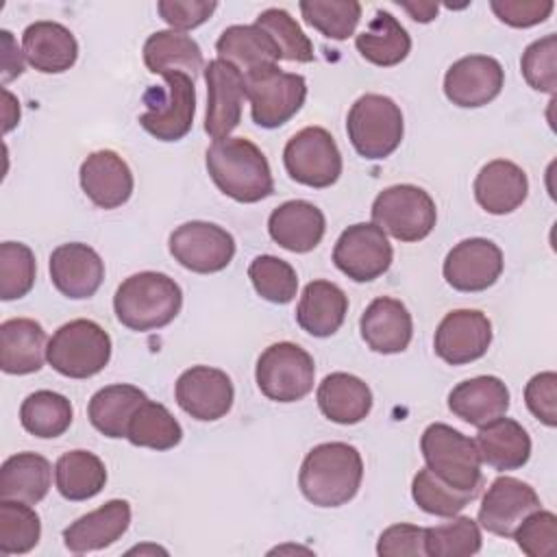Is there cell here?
Segmentation results:
<instances>
[{
    "instance_id": "6da1fadb",
    "label": "cell",
    "mask_w": 557,
    "mask_h": 557,
    "mask_svg": "<svg viewBox=\"0 0 557 557\" xmlns=\"http://www.w3.org/2000/svg\"><path fill=\"white\" fill-rule=\"evenodd\" d=\"M205 163L215 187L237 202H259L274 191L265 154L246 137L215 139L205 152Z\"/></svg>"
},
{
    "instance_id": "7a4b0ae2",
    "label": "cell",
    "mask_w": 557,
    "mask_h": 557,
    "mask_svg": "<svg viewBox=\"0 0 557 557\" xmlns=\"http://www.w3.org/2000/svg\"><path fill=\"white\" fill-rule=\"evenodd\" d=\"M361 479V455L346 442H324L313 446L305 455L298 472L300 492L315 507L346 505L357 496Z\"/></svg>"
},
{
    "instance_id": "3957f363",
    "label": "cell",
    "mask_w": 557,
    "mask_h": 557,
    "mask_svg": "<svg viewBox=\"0 0 557 557\" xmlns=\"http://www.w3.org/2000/svg\"><path fill=\"white\" fill-rule=\"evenodd\" d=\"M183 307V292L163 272H137L120 283L113 296V311L120 324L131 331L168 326Z\"/></svg>"
},
{
    "instance_id": "277c9868",
    "label": "cell",
    "mask_w": 557,
    "mask_h": 557,
    "mask_svg": "<svg viewBox=\"0 0 557 557\" xmlns=\"http://www.w3.org/2000/svg\"><path fill=\"white\" fill-rule=\"evenodd\" d=\"M420 450L426 468L444 483L463 492H481L483 461L474 440L444 422H433L420 437Z\"/></svg>"
},
{
    "instance_id": "5b68a950",
    "label": "cell",
    "mask_w": 557,
    "mask_h": 557,
    "mask_svg": "<svg viewBox=\"0 0 557 557\" xmlns=\"http://www.w3.org/2000/svg\"><path fill=\"white\" fill-rule=\"evenodd\" d=\"M46 359L67 379H89L104 370L111 359V337L94 320H70L48 339Z\"/></svg>"
},
{
    "instance_id": "8992f818",
    "label": "cell",
    "mask_w": 557,
    "mask_h": 557,
    "mask_svg": "<svg viewBox=\"0 0 557 557\" xmlns=\"http://www.w3.org/2000/svg\"><path fill=\"white\" fill-rule=\"evenodd\" d=\"M346 133L357 154L372 161L385 159L403 141V111L383 94H363L348 111Z\"/></svg>"
},
{
    "instance_id": "52a82bcc",
    "label": "cell",
    "mask_w": 557,
    "mask_h": 557,
    "mask_svg": "<svg viewBox=\"0 0 557 557\" xmlns=\"http://www.w3.org/2000/svg\"><path fill=\"white\" fill-rule=\"evenodd\" d=\"M161 76L163 85H152L144 94L146 111L139 115V126L159 141H178L194 124V78L185 72H165Z\"/></svg>"
},
{
    "instance_id": "ba28073f",
    "label": "cell",
    "mask_w": 557,
    "mask_h": 557,
    "mask_svg": "<svg viewBox=\"0 0 557 557\" xmlns=\"http://www.w3.org/2000/svg\"><path fill=\"white\" fill-rule=\"evenodd\" d=\"M244 78L252 122L261 128L283 126L305 104L307 81L296 72H283L278 65H265L246 72Z\"/></svg>"
},
{
    "instance_id": "9c48e42d",
    "label": "cell",
    "mask_w": 557,
    "mask_h": 557,
    "mask_svg": "<svg viewBox=\"0 0 557 557\" xmlns=\"http://www.w3.org/2000/svg\"><path fill=\"white\" fill-rule=\"evenodd\" d=\"M372 222L398 242H420L433 231L437 209L429 191L418 185L400 183L385 187L374 198Z\"/></svg>"
},
{
    "instance_id": "30bf717a",
    "label": "cell",
    "mask_w": 557,
    "mask_h": 557,
    "mask_svg": "<svg viewBox=\"0 0 557 557\" xmlns=\"http://www.w3.org/2000/svg\"><path fill=\"white\" fill-rule=\"evenodd\" d=\"M261 394L276 403H296L313 389V357L294 342H276L268 346L255 370Z\"/></svg>"
},
{
    "instance_id": "8fae6325",
    "label": "cell",
    "mask_w": 557,
    "mask_h": 557,
    "mask_svg": "<svg viewBox=\"0 0 557 557\" xmlns=\"http://www.w3.org/2000/svg\"><path fill=\"white\" fill-rule=\"evenodd\" d=\"M283 163L292 181L324 189L342 174V152L333 135L322 126H307L287 139Z\"/></svg>"
},
{
    "instance_id": "7c38bea8",
    "label": "cell",
    "mask_w": 557,
    "mask_h": 557,
    "mask_svg": "<svg viewBox=\"0 0 557 557\" xmlns=\"http://www.w3.org/2000/svg\"><path fill=\"white\" fill-rule=\"evenodd\" d=\"M170 255L185 268L196 274H213L224 270L235 257L233 235L202 220H191L176 226L170 233Z\"/></svg>"
},
{
    "instance_id": "4fadbf2b",
    "label": "cell",
    "mask_w": 557,
    "mask_h": 557,
    "mask_svg": "<svg viewBox=\"0 0 557 557\" xmlns=\"http://www.w3.org/2000/svg\"><path fill=\"white\" fill-rule=\"evenodd\" d=\"M392 259V244L374 222H359L344 228L333 248L337 270L357 283H368L385 274Z\"/></svg>"
},
{
    "instance_id": "5bb4252c",
    "label": "cell",
    "mask_w": 557,
    "mask_h": 557,
    "mask_svg": "<svg viewBox=\"0 0 557 557\" xmlns=\"http://www.w3.org/2000/svg\"><path fill=\"white\" fill-rule=\"evenodd\" d=\"M207 83V113L205 133L215 139L228 137L239 120L246 100V78L244 72L224 59H211L205 65Z\"/></svg>"
},
{
    "instance_id": "9a60e30c",
    "label": "cell",
    "mask_w": 557,
    "mask_h": 557,
    "mask_svg": "<svg viewBox=\"0 0 557 557\" xmlns=\"http://www.w3.org/2000/svg\"><path fill=\"white\" fill-rule=\"evenodd\" d=\"M174 398L178 407L194 420L213 422L231 411L235 389L224 370L211 366H191L176 379Z\"/></svg>"
},
{
    "instance_id": "2e32d148",
    "label": "cell",
    "mask_w": 557,
    "mask_h": 557,
    "mask_svg": "<svg viewBox=\"0 0 557 557\" xmlns=\"http://www.w3.org/2000/svg\"><path fill=\"white\" fill-rule=\"evenodd\" d=\"M492 344V322L479 309L448 311L437 324L433 348L448 366H463L481 359Z\"/></svg>"
},
{
    "instance_id": "e0dca14e",
    "label": "cell",
    "mask_w": 557,
    "mask_h": 557,
    "mask_svg": "<svg viewBox=\"0 0 557 557\" xmlns=\"http://www.w3.org/2000/svg\"><path fill=\"white\" fill-rule=\"evenodd\" d=\"M503 250L485 237L455 244L442 265L446 283L457 292H483L503 274Z\"/></svg>"
},
{
    "instance_id": "ac0fdd59",
    "label": "cell",
    "mask_w": 557,
    "mask_h": 557,
    "mask_svg": "<svg viewBox=\"0 0 557 557\" xmlns=\"http://www.w3.org/2000/svg\"><path fill=\"white\" fill-rule=\"evenodd\" d=\"M540 496L537 492L516 479V476H496L487 492L483 494L481 507H479V524L494 535L511 537L516 527L535 509H540Z\"/></svg>"
},
{
    "instance_id": "d6986e66",
    "label": "cell",
    "mask_w": 557,
    "mask_h": 557,
    "mask_svg": "<svg viewBox=\"0 0 557 557\" xmlns=\"http://www.w3.org/2000/svg\"><path fill=\"white\" fill-rule=\"evenodd\" d=\"M505 85L503 65L487 54H468L457 59L444 74L446 98L463 109L492 102Z\"/></svg>"
},
{
    "instance_id": "ffe728a7",
    "label": "cell",
    "mask_w": 557,
    "mask_h": 557,
    "mask_svg": "<svg viewBox=\"0 0 557 557\" xmlns=\"http://www.w3.org/2000/svg\"><path fill=\"white\" fill-rule=\"evenodd\" d=\"M48 270L57 292L72 300L91 298L104 278V261L91 246L81 242L57 246L50 255Z\"/></svg>"
},
{
    "instance_id": "44dd1931",
    "label": "cell",
    "mask_w": 557,
    "mask_h": 557,
    "mask_svg": "<svg viewBox=\"0 0 557 557\" xmlns=\"http://www.w3.org/2000/svg\"><path fill=\"white\" fill-rule=\"evenodd\" d=\"M81 187L100 209H117L128 202L135 181L128 163L113 150H96L81 163Z\"/></svg>"
},
{
    "instance_id": "7402d4cb",
    "label": "cell",
    "mask_w": 557,
    "mask_h": 557,
    "mask_svg": "<svg viewBox=\"0 0 557 557\" xmlns=\"http://www.w3.org/2000/svg\"><path fill=\"white\" fill-rule=\"evenodd\" d=\"M131 524V505L122 498L107 500L98 509L76 518L63 531V544L70 553L83 555L115 544Z\"/></svg>"
},
{
    "instance_id": "603a6c76",
    "label": "cell",
    "mask_w": 557,
    "mask_h": 557,
    "mask_svg": "<svg viewBox=\"0 0 557 557\" xmlns=\"http://www.w3.org/2000/svg\"><path fill=\"white\" fill-rule=\"evenodd\" d=\"M359 329L370 350L394 355L409 346L413 335V320L409 309L398 298L379 296L361 313Z\"/></svg>"
},
{
    "instance_id": "cb8c5ba5",
    "label": "cell",
    "mask_w": 557,
    "mask_h": 557,
    "mask_svg": "<svg viewBox=\"0 0 557 557\" xmlns=\"http://www.w3.org/2000/svg\"><path fill=\"white\" fill-rule=\"evenodd\" d=\"M326 231L324 213L309 200H287L268 218L270 237L289 252L313 250Z\"/></svg>"
},
{
    "instance_id": "d4e9b609",
    "label": "cell",
    "mask_w": 557,
    "mask_h": 557,
    "mask_svg": "<svg viewBox=\"0 0 557 557\" xmlns=\"http://www.w3.org/2000/svg\"><path fill=\"white\" fill-rule=\"evenodd\" d=\"M26 61L44 74H61L76 63L78 44L70 28L59 22H33L22 33Z\"/></svg>"
},
{
    "instance_id": "484cf974",
    "label": "cell",
    "mask_w": 557,
    "mask_h": 557,
    "mask_svg": "<svg viewBox=\"0 0 557 557\" xmlns=\"http://www.w3.org/2000/svg\"><path fill=\"white\" fill-rule=\"evenodd\" d=\"M448 409L472 426H483L509 409L507 385L492 374H481L457 383L448 394Z\"/></svg>"
},
{
    "instance_id": "4316f807",
    "label": "cell",
    "mask_w": 557,
    "mask_h": 557,
    "mask_svg": "<svg viewBox=\"0 0 557 557\" xmlns=\"http://www.w3.org/2000/svg\"><path fill=\"white\" fill-rule=\"evenodd\" d=\"M529 194V181L520 165L507 159L485 163L474 178V198L492 215L516 211Z\"/></svg>"
},
{
    "instance_id": "83f0119b",
    "label": "cell",
    "mask_w": 557,
    "mask_h": 557,
    "mask_svg": "<svg viewBox=\"0 0 557 557\" xmlns=\"http://www.w3.org/2000/svg\"><path fill=\"white\" fill-rule=\"evenodd\" d=\"M46 331L33 318H9L0 324V368L7 374H33L46 361Z\"/></svg>"
},
{
    "instance_id": "f1b7e54d",
    "label": "cell",
    "mask_w": 557,
    "mask_h": 557,
    "mask_svg": "<svg viewBox=\"0 0 557 557\" xmlns=\"http://www.w3.org/2000/svg\"><path fill=\"white\" fill-rule=\"evenodd\" d=\"M348 311V296L331 281H311L305 285L296 307L298 326L313 337H329L339 331Z\"/></svg>"
},
{
    "instance_id": "f546056e",
    "label": "cell",
    "mask_w": 557,
    "mask_h": 557,
    "mask_svg": "<svg viewBox=\"0 0 557 557\" xmlns=\"http://www.w3.org/2000/svg\"><path fill=\"white\" fill-rule=\"evenodd\" d=\"M474 444L479 448L481 461L494 470H518L531 457L529 433L520 422L505 416L479 426Z\"/></svg>"
},
{
    "instance_id": "4dcf8cb0",
    "label": "cell",
    "mask_w": 557,
    "mask_h": 557,
    "mask_svg": "<svg viewBox=\"0 0 557 557\" xmlns=\"http://www.w3.org/2000/svg\"><path fill=\"white\" fill-rule=\"evenodd\" d=\"M315 398L324 418L337 424H357L372 409V392L368 383L348 372L324 376Z\"/></svg>"
},
{
    "instance_id": "1f68e13d",
    "label": "cell",
    "mask_w": 557,
    "mask_h": 557,
    "mask_svg": "<svg viewBox=\"0 0 557 557\" xmlns=\"http://www.w3.org/2000/svg\"><path fill=\"white\" fill-rule=\"evenodd\" d=\"M215 50L218 59L233 63L244 74L281 61L274 39L257 24H233L224 28L215 41Z\"/></svg>"
},
{
    "instance_id": "d6a6232c",
    "label": "cell",
    "mask_w": 557,
    "mask_h": 557,
    "mask_svg": "<svg viewBox=\"0 0 557 557\" xmlns=\"http://www.w3.org/2000/svg\"><path fill=\"white\" fill-rule=\"evenodd\" d=\"M144 63L152 74L185 72L191 78L205 72L200 46L181 30H157L144 41Z\"/></svg>"
},
{
    "instance_id": "836d02e7",
    "label": "cell",
    "mask_w": 557,
    "mask_h": 557,
    "mask_svg": "<svg viewBox=\"0 0 557 557\" xmlns=\"http://www.w3.org/2000/svg\"><path fill=\"white\" fill-rule=\"evenodd\" d=\"M52 481V466L44 455L17 453L0 468V498L35 505L46 498Z\"/></svg>"
},
{
    "instance_id": "e575fe53",
    "label": "cell",
    "mask_w": 557,
    "mask_h": 557,
    "mask_svg": "<svg viewBox=\"0 0 557 557\" xmlns=\"http://www.w3.org/2000/svg\"><path fill=\"white\" fill-rule=\"evenodd\" d=\"M146 400H148V396L135 385H128V383L107 385L91 396L87 416H89L91 426L96 431H100L102 435H107L111 440L126 437V429H128L133 413Z\"/></svg>"
},
{
    "instance_id": "d590c367",
    "label": "cell",
    "mask_w": 557,
    "mask_h": 557,
    "mask_svg": "<svg viewBox=\"0 0 557 557\" xmlns=\"http://www.w3.org/2000/svg\"><path fill=\"white\" fill-rule=\"evenodd\" d=\"M359 54L379 67H392L407 59L411 37L405 26L387 11H376L370 26L355 39Z\"/></svg>"
},
{
    "instance_id": "8d00e7d4",
    "label": "cell",
    "mask_w": 557,
    "mask_h": 557,
    "mask_svg": "<svg viewBox=\"0 0 557 557\" xmlns=\"http://www.w3.org/2000/svg\"><path fill=\"white\" fill-rule=\"evenodd\" d=\"M54 483L63 498L74 503L87 500L102 492L107 468L102 459L89 450H70L54 463Z\"/></svg>"
},
{
    "instance_id": "74e56055",
    "label": "cell",
    "mask_w": 557,
    "mask_h": 557,
    "mask_svg": "<svg viewBox=\"0 0 557 557\" xmlns=\"http://www.w3.org/2000/svg\"><path fill=\"white\" fill-rule=\"evenodd\" d=\"M72 418V403L52 389H37L28 394L20 407V422L24 431L41 440L63 435L70 429Z\"/></svg>"
},
{
    "instance_id": "f35d334b",
    "label": "cell",
    "mask_w": 557,
    "mask_h": 557,
    "mask_svg": "<svg viewBox=\"0 0 557 557\" xmlns=\"http://www.w3.org/2000/svg\"><path fill=\"white\" fill-rule=\"evenodd\" d=\"M126 440L139 448L170 450L183 440V429L165 405L146 400L133 413L126 429Z\"/></svg>"
},
{
    "instance_id": "ab89813d",
    "label": "cell",
    "mask_w": 557,
    "mask_h": 557,
    "mask_svg": "<svg viewBox=\"0 0 557 557\" xmlns=\"http://www.w3.org/2000/svg\"><path fill=\"white\" fill-rule=\"evenodd\" d=\"M39 537L37 511L28 503L0 498V555H24L37 546Z\"/></svg>"
},
{
    "instance_id": "60d3db41",
    "label": "cell",
    "mask_w": 557,
    "mask_h": 557,
    "mask_svg": "<svg viewBox=\"0 0 557 557\" xmlns=\"http://www.w3.org/2000/svg\"><path fill=\"white\" fill-rule=\"evenodd\" d=\"M479 522L468 516H453V520L424 529V550L431 557H468L481 550Z\"/></svg>"
},
{
    "instance_id": "b9f144b4",
    "label": "cell",
    "mask_w": 557,
    "mask_h": 557,
    "mask_svg": "<svg viewBox=\"0 0 557 557\" xmlns=\"http://www.w3.org/2000/svg\"><path fill=\"white\" fill-rule=\"evenodd\" d=\"M298 7L309 26L335 41L348 39L361 17L357 0H302Z\"/></svg>"
},
{
    "instance_id": "7bdbcfd3",
    "label": "cell",
    "mask_w": 557,
    "mask_h": 557,
    "mask_svg": "<svg viewBox=\"0 0 557 557\" xmlns=\"http://www.w3.org/2000/svg\"><path fill=\"white\" fill-rule=\"evenodd\" d=\"M248 278L255 292L274 305H287L296 298L298 292V276L296 270L274 257V255H259L248 265Z\"/></svg>"
},
{
    "instance_id": "ee69618b",
    "label": "cell",
    "mask_w": 557,
    "mask_h": 557,
    "mask_svg": "<svg viewBox=\"0 0 557 557\" xmlns=\"http://www.w3.org/2000/svg\"><path fill=\"white\" fill-rule=\"evenodd\" d=\"M411 496L422 511L440 518H453L479 494L455 490L448 483H444L440 476H435L429 468H422L413 476Z\"/></svg>"
},
{
    "instance_id": "f6af8a7d",
    "label": "cell",
    "mask_w": 557,
    "mask_h": 557,
    "mask_svg": "<svg viewBox=\"0 0 557 557\" xmlns=\"http://www.w3.org/2000/svg\"><path fill=\"white\" fill-rule=\"evenodd\" d=\"M257 26H261L276 44L281 59L296 61V63H311L313 61V44L302 33L298 22L278 7L265 9L255 20Z\"/></svg>"
},
{
    "instance_id": "bcb514c9",
    "label": "cell",
    "mask_w": 557,
    "mask_h": 557,
    "mask_svg": "<svg viewBox=\"0 0 557 557\" xmlns=\"http://www.w3.org/2000/svg\"><path fill=\"white\" fill-rule=\"evenodd\" d=\"M37 263L33 250L22 242L0 244V298L17 300L35 285Z\"/></svg>"
},
{
    "instance_id": "7dc6e473",
    "label": "cell",
    "mask_w": 557,
    "mask_h": 557,
    "mask_svg": "<svg viewBox=\"0 0 557 557\" xmlns=\"http://www.w3.org/2000/svg\"><path fill=\"white\" fill-rule=\"evenodd\" d=\"M520 70L529 87L542 94L557 89V35H546L529 44L520 59Z\"/></svg>"
},
{
    "instance_id": "c3c4849f",
    "label": "cell",
    "mask_w": 557,
    "mask_h": 557,
    "mask_svg": "<svg viewBox=\"0 0 557 557\" xmlns=\"http://www.w3.org/2000/svg\"><path fill=\"white\" fill-rule=\"evenodd\" d=\"M518 548L529 557H555L557 553V518L553 511H531L511 535Z\"/></svg>"
},
{
    "instance_id": "681fc988",
    "label": "cell",
    "mask_w": 557,
    "mask_h": 557,
    "mask_svg": "<svg viewBox=\"0 0 557 557\" xmlns=\"http://www.w3.org/2000/svg\"><path fill=\"white\" fill-rule=\"evenodd\" d=\"M524 403L542 424L557 426V374L540 372L531 376L524 387Z\"/></svg>"
},
{
    "instance_id": "f907efd6",
    "label": "cell",
    "mask_w": 557,
    "mask_h": 557,
    "mask_svg": "<svg viewBox=\"0 0 557 557\" xmlns=\"http://www.w3.org/2000/svg\"><path fill=\"white\" fill-rule=\"evenodd\" d=\"M490 7L503 24L513 28L542 24L555 9L553 0H492Z\"/></svg>"
},
{
    "instance_id": "816d5d0a",
    "label": "cell",
    "mask_w": 557,
    "mask_h": 557,
    "mask_svg": "<svg viewBox=\"0 0 557 557\" xmlns=\"http://www.w3.org/2000/svg\"><path fill=\"white\" fill-rule=\"evenodd\" d=\"M218 9V2L209 0H161L157 2V11L172 30H191L205 24L211 13Z\"/></svg>"
},
{
    "instance_id": "f5cc1de1",
    "label": "cell",
    "mask_w": 557,
    "mask_h": 557,
    "mask_svg": "<svg viewBox=\"0 0 557 557\" xmlns=\"http://www.w3.org/2000/svg\"><path fill=\"white\" fill-rule=\"evenodd\" d=\"M381 557H422L424 550V529L418 524H392L387 527L376 544Z\"/></svg>"
},
{
    "instance_id": "db71d44e",
    "label": "cell",
    "mask_w": 557,
    "mask_h": 557,
    "mask_svg": "<svg viewBox=\"0 0 557 557\" xmlns=\"http://www.w3.org/2000/svg\"><path fill=\"white\" fill-rule=\"evenodd\" d=\"M0 48H2V83L17 78L24 72V52L17 50L15 39L9 30H0Z\"/></svg>"
},
{
    "instance_id": "11a10c76",
    "label": "cell",
    "mask_w": 557,
    "mask_h": 557,
    "mask_svg": "<svg viewBox=\"0 0 557 557\" xmlns=\"http://www.w3.org/2000/svg\"><path fill=\"white\" fill-rule=\"evenodd\" d=\"M398 7L400 9H405L409 15H411V20H416V22H422V24H426V22H431V20H435V15H437V2H424V0H418V2H405V0H398Z\"/></svg>"
},
{
    "instance_id": "9f6ffc18",
    "label": "cell",
    "mask_w": 557,
    "mask_h": 557,
    "mask_svg": "<svg viewBox=\"0 0 557 557\" xmlns=\"http://www.w3.org/2000/svg\"><path fill=\"white\" fill-rule=\"evenodd\" d=\"M4 100H7V109H4V133H9L17 120H20V102L13 98V94L9 89H4Z\"/></svg>"
}]
</instances>
